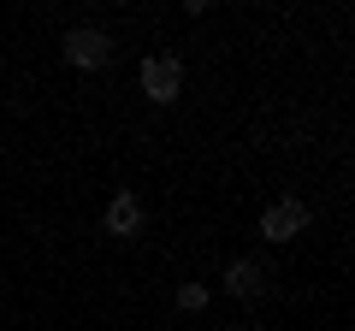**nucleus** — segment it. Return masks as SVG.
<instances>
[{
	"instance_id": "obj_1",
	"label": "nucleus",
	"mask_w": 355,
	"mask_h": 331,
	"mask_svg": "<svg viewBox=\"0 0 355 331\" xmlns=\"http://www.w3.org/2000/svg\"><path fill=\"white\" fill-rule=\"evenodd\" d=\"M60 53H65V65H77V71H101L107 60H113V36L107 30H71V36L60 42Z\"/></svg>"
},
{
	"instance_id": "obj_2",
	"label": "nucleus",
	"mask_w": 355,
	"mask_h": 331,
	"mask_svg": "<svg viewBox=\"0 0 355 331\" xmlns=\"http://www.w3.org/2000/svg\"><path fill=\"white\" fill-rule=\"evenodd\" d=\"M142 89H148L154 107H172L178 89H184V65H178L172 53H148V60H142Z\"/></svg>"
},
{
	"instance_id": "obj_3",
	"label": "nucleus",
	"mask_w": 355,
	"mask_h": 331,
	"mask_svg": "<svg viewBox=\"0 0 355 331\" xmlns=\"http://www.w3.org/2000/svg\"><path fill=\"white\" fill-rule=\"evenodd\" d=\"M101 225H107V237H142V225H148V207H142V195L137 190H113V195H107V219H101Z\"/></svg>"
},
{
	"instance_id": "obj_4",
	"label": "nucleus",
	"mask_w": 355,
	"mask_h": 331,
	"mask_svg": "<svg viewBox=\"0 0 355 331\" xmlns=\"http://www.w3.org/2000/svg\"><path fill=\"white\" fill-rule=\"evenodd\" d=\"M308 231V207L296 202V195H284V202H272L261 213V237L266 242H291V237H302Z\"/></svg>"
},
{
	"instance_id": "obj_5",
	"label": "nucleus",
	"mask_w": 355,
	"mask_h": 331,
	"mask_svg": "<svg viewBox=\"0 0 355 331\" xmlns=\"http://www.w3.org/2000/svg\"><path fill=\"white\" fill-rule=\"evenodd\" d=\"M225 290L237 296V302H254V296L266 290V267L261 260H231L225 267Z\"/></svg>"
},
{
	"instance_id": "obj_6",
	"label": "nucleus",
	"mask_w": 355,
	"mask_h": 331,
	"mask_svg": "<svg viewBox=\"0 0 355 331\" xmlns=\"http://www.w3.org/2000/svg\"><path fill=\"white\" fill-rule=\"evenodd\" d=\"M178 307H184V314H202L207 307V284H178Z\"/></svg>"
}]
</instances>
